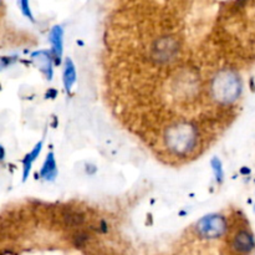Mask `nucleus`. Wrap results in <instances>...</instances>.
<instances>
[{
  "instance_id": "1",
  "label": "nucleus",
  "mask_w": 255,
  "mask_h": 255,
  "mask_svg": "<svg viewBox=\"0 0 255 255\" xmlns=\"http://www.w3.org/2000/svg\"><path fill=\"white\" fill-rule=\"evenodd\" d=\"M164 139L167 147L174 154L186 156L196 148L198 142V132L193 125L181 122L167 129Z\"/></svg>"
},
{
  "instance_id": "2",
  "label": "nucleus",
  "mask_w": 255,
  "mask_h": 255,
  "mask_svg": "<svg viewBox=\"0 0 255 255\" xmlns=\"http://www.w3.org/2000/svg\"><path fill=\"white\" fill-rule=\"evenodd\" d=\"M212 90L216 100L222 104H231L236 101L241 95V80L234 72L223 71L214 79Z\"/></svg>"
},
{
  "instance_id": "3",
  "label": "nucleus",
  "mask_w": 255,
  "mask_h": 255,
  "mask_svg": "<svg viewBox=\"0 0 255 255\" xmlns=\"http://www.w3.org/2000/svg\"><path fill=\"white\" fill-rule=\"evenodd\" d=\"M227 232V221L221 214H209L203 217L197 224V233L202 238H219Z\"/></svg>"
},
{
  "instance_id": "4",
  "label": "nucleus",
  "mask_w": 255,
  "mask_h": 255,
  "mask_svg": "<svg viewBox=\"0 0 255 255\" xmlns=\"http://www.w3.org/2000/svg\"><path fill=\"white\" fill-rule=\"evenodd\" d=\"M178 51V44L172 37H163L156 41V46L153 47V55L157 61L164 62L169 61L174 57Z\"/></svg>"
},
{
  "instance_id": "5",
  "label": "nucleus",
  "mask_w": 255,
  "mask_h": 255,
  "mask_svg": "<svg viewBox=\"0 0 255 255\" xmlns=\"http://www.w3.org/2000/svg\"><path fill=\"white\" fill-rule=\"evenodd\" d=\"M49 41L51 44L52 60L57 65L61 62L62 51H64V30L61 26H54L49 34Z\"/></svg>"
},
{
  "instance_id": "6",
  "label": "nucleus",
  "mask_w": 255,
  "mask_h": 255,
  "mask_svg": "<svg viewBox=\"0 0 255 255\" xmlns=\"http://www.w3.org/2000/svg\"><path fill=\"white\" fill-rule=\"evenodd\" d=\"M31 59L34 64L39 67L40 71L46 76L47 80L52 79L54 75V70H52V55L50 52L41 50V51H36L31 55Z\"/></svg>"
},
{
  "instance_id": "7",
  "label": "nucleus",
  "mask_w": 255,
  "mask_h": 255,
  "mask_svg": "<svg viewBox=\"0 0 255 255\" xmlns=\"http://www.w3.org/2000/svg\"><path fill=\"white\" fill-rule=\"evenodd\" d=\"M254 238L249 232L241 231L233 239V248L239 253H249L254 249Z\"/></svg>"
},
{
  "instance_id": "8",
  "label": "nucleus",
  "mask_w": 255,
  "mask_h": 255,
  "mask_svg": "<svg viewBox=\"0 0 255 255\" xmlns=\"http://www.w3.org/2000/svg\"><path fill=\"white\" fill-rule=\"evenodd\" d=\"M40 176L44 179H46V181H54L57 177V166L52 152H50L46 156V159H45L44 164L41 167V171H40Z\"/></svg>"
},
{
  "instance_id": "9",
  "label": "nucleus",
  "mask_w": 255,
  "mask_h": 255,
  "mask_svg": "<svg viewBox=\"0 0 255 255\" xmlns=\"http://www.w3.org/2000/svg\"><path fill=\"white\" fill-rule=\"evenodd\" d=\"M62 82H64L65 90L67 92L71 91L72 86L76 82V69H75V65L71 59L65 60L64 72H62Z\"/></svg>"
},
{
  "instance_id": "10",
  "label": "nucleus",
  "mask_w": 255,
  "mask_h": 255,
  "mask_svg": "<svg viewBox=\"0 0 255 255\" xmlns=\"http://www.w3.org/2000/svg\"><path fill=\"white\" fill-rule=\"evenodd\" d=\"M41 149H42V142H39V143L34 147V149H32L29 154H26V156H25L24 161H22V181L24 182L26 181L27 177H29L30 171H31L32 163H34L35 159L39 157Z\"/></svg>"
},
{
  "instance_id": "11",
  "label": "nucleus",
  "mask_w": 255,
  "mask_h": 255,
  "mask_svg": "<svg viewBox=\"0 0 255 255\" xmlns=\"http://www.w3.org/2000/svg\"><path fill=\"white\" fill-rule=\"evenodd\" d=\"M211 164H212V169H213V172H214V176H216L217 182H219V183H221L224 178L223 164H222L221 159L217 158V157H214V158L212 159Z\"/></svg>"
},
{
  "instance_id": "12",
  "label": "nucleus",
  "mask_w": 255,
  "mask_h": 255,
  "mask_svg": "<svg viewBox=\"0 0 255 255\" xmlns=\"http://www.w3.org/2000/svg\"><path fill=\"white\" fill-rule=\"evenodd\" d=\"M65 221H66V223L69 224V226L76 227L84 223V217H82L80 213L74 212V213L66 214V216H65Z\"/></svg>"
},
{
  "instance_id": "13",
  "label": "nucleus",
  "mask_w": 255,
  "mask_h": 255,
  "mask_svg": "<svg viewBox=\"0 0 255 255\" xmlns=\"http://www.w3.org/2000/svg\"><path fill=\"white\" fill-rule=\"evenodd\" d=\"M19 5L22 14H24L26 17H29L31 21H34V17H32L31 10H30V6H29V0H19Z\"/></svg>"
},
{
  "instance_id": "14",
  "label": "nucleus",
  "mask_w": 255,
  "mask_h": 255,
  "mask_svg": "<svg viewBox=\"0 0 255 255\" xmlns=\"http://www.w3.org/2000/svg\"><path fill=\"white\" fill-rule=\"evenodd\" d=\"M5 157V149L2 148V146H0V161H2Z\"/></svg>"
}]
</instances>
